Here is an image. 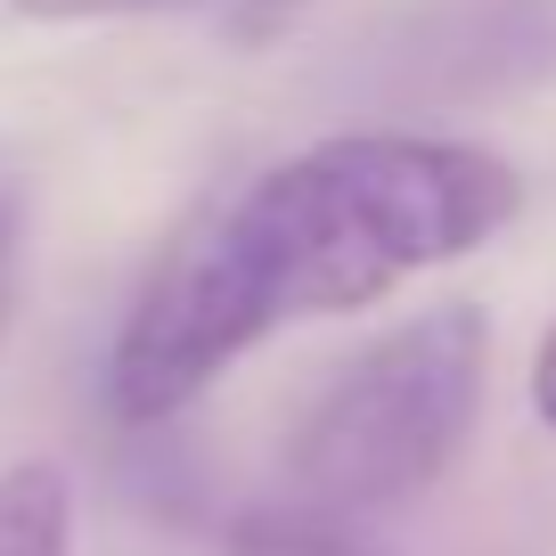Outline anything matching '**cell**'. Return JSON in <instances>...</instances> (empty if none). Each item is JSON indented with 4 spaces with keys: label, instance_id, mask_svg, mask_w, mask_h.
I'll use <instances>...</instances> for the list:
<instances>
[{
    "label": "cell",
    "instance_id": "3957f363",
    "mask_svg": "<svg viewBox=\"0 0 556 556\" xmlns=\"http://www.w3.org/2000/svg\"><path fill=\"white\" fill-rule=\"evenodd\" d=\"M328 83L384 115L556 83V0H401L336 50Z\"/></svg>",
    "mask_w": 556,
    "mask_h": 556
},
{
    "label": "cell",
    "instance_id": "7a4b0ae2",
    "mask_svg": "<svg viewBox=\"0 0 556 556\" xmlns=\"http://www.w3.org/2000/svg\"><path fill=\"white\" fill-rule=\"evenodd\" d=\"M491 377V328L475 303H434V312L384 328L344 368H328L303 417L287 426V500L312 523H352L409 507L451 475L467 451L475 409Z\"/></svg>",
    "mask_w": 556,
    "mask_h": 556
},
{
    "label": "cell",
    "instance_id": "277c9868",
    "mask_svg": "<svg viewBox=\"0 0 556 556\" xmlns=\"http://www.w3.org/2000/svg\"><path fill=\"white\" fill-rule=\"evenodd\" d=\"M0 556H74V491L41 458L0 475Z\"/></svg>",
    "mask_w": 556,
    "mask_h": 556
},
{
    "label": "cell",
    "instance_id": "6da1fadb",
    "mask_svg": "<svg viewBox=\"0 0 556 556\" xmlns=\"http://www.w3.org/2000/svg\"><path fill=\"white\" fill-rule=\"evenodd\" d=\"M516 213V164L475 139H312L213 197L156 254L106 352V409L123 426H164L278 328L368 312L401 278L491 245Z\"/></svg>",
    "mask_w": 556,
    "mask_h": 556
},
{
    "label": "cell",
    "instance_id": "8992f818",
    "mask_svg": "<svg viewBox=\"0 0 556 556\" xmlns=\"http://www.w3.org/2000/svg\"><path fill=\"white\" fill-rule=\"evenodd\" d=\"M17 262H25V173L0 164V328H9V303H17Z\"/></svg>",
    "mask_w": 556,
    "mask_h": 556
},
{
    "label": "cell",
    "instance_id": "5b68a950",
    "mask_svg": "<svg viewBox=\"0 0 556 556\" xmlns=\"http://www.w3.org/2000/svg\"><path fill=\"white\" fill-rule=\"evenodd\" d=\"M213 556H368L361 540H344L336 523H312V516H245L213 540Z\"/></svg>",
    "mask_w": 556,
    "mask_h": 556
},
{
    "label": "cell",
    "instance_id": "52a82bcc",
    "mask_svg": "<svg viewBox=\"0 0 556 556\" xmlns=\"http://www.w3.org/2000/svg\"><path fill=\"white\" fill-rule=\"evenodd\" d=\"M34 25H90V17H148V9H197V0H9Z\"/></svg>",
    "mask_w": 556,
    "mask_h": 556
},
{
    "label": "cell",
    "instance_id": "ba28073f",
    "mask_svg": "<svg viewBox=\"0 0 556 556\" xmlns=\"http://www.w3.org/2000/svg\"><path fill=\"white\" fill-rule=\"evenodd\" d=\"M532 401H540V417L556 426V328H548V344H540V361H532Z\"/></svg>",
    "mask_w": 556,
    "mask_h": 556
}]
</instances>
